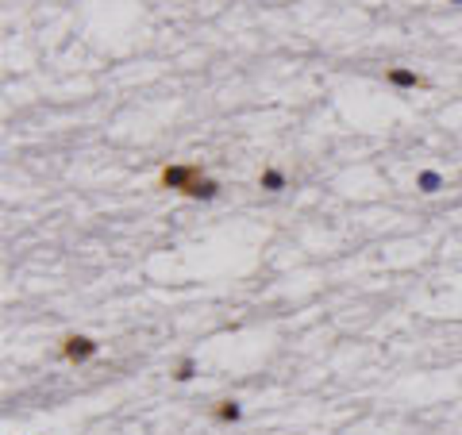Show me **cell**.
I'll list each match as a JSON object with an SVG mask.
<instances>
[{"label":"cell","instance_id":"cell-6","mask_svg":"<svg viewBox=\"0 0 462 435\" xmlns=\"http://www.w3.org/2000/svg\"><path fill=\"white\" fill-rule=\"evenodd\" d=\"M289 182H285V169L281 166H262L258 169V189H266V193H281Z\"/></svg>","mask_w":462,"mask_h":435},{"label":"cell","instance_id":"cell-2","mask_svg":"<svg viewBox=\"0 0 462 435\" xmlns=\"http://www.w3.org/2000/svg\"><path fill=\"white\" fill-rule=\"evenodd\" d=\"M97 355H100V343L93 335H65L58 343V358L62 362H73V366L89 362V358H97Z\"/></svg>","mask_w":462,"mask_h":435},{"label":"cell","instance_id":"cell-7","mask_svg":"<svg viewBox=\"0 0 462 435\" xmlns=\"http://www.w3.org/2000/svg\"><path fill=\"white\" fill-rule=\"evenodd\" d=\"M169 377H174L177 385H185V382H193L196 377V358L193 355H185V358H177L174 362V370H169Z\"/></svg>","mask_w":462,"mask_h":435},{"label":"cell","instance_id":"cell-4","mask_svg":"<svg viewBox=\"0 0 462 435\" xmlns=\"http://www.w3.org/2000/svg\"><path fill=\"white\" fill-rule=\"evenodd\" d=\"M209 420L212 424H239L243 420V404L235 397H220V401L209 404Z\"/></svg>","mask_w":462,"mask_h":435},{"label":"cell","instance_id":"cell-9","mask_svg":"<svg viewBox=\"0 0 462 435\" xmlns=\"http://www.w3.org/2000/svg\"><path fill=\"white\" fill-rule=\"evenodd\" d=\"M451 4H462V0H451Z\"/></svg>","mask_w":462,"mask_h":435},{"label":"cell","instance_id":"cell-5","mask_svg":"<svg viewBox=\"0 0 462 435\" xmlns=\"http://www.w3.org/2000/svg\"><path fill=\"white\" fill-rule=\"evenodd\" d=\"M182 196L185 201H216V196H220V182H216V177H201V182L189 185Z\"/></svg>","mask_w":462,"mask_h":435},{"label":"cell","instance_id":"cell-3","mask_svg":"<svg viewBox=\"0 0 462 435\" xmlns=\"http://www.w3.org/2000/svg\"><path fill=\"white\" fill-rule=\"evenodd\" d=\"M385 85H393V89H428V78L416 70H409V65H389L385 70Z\"/></svg>","mask_w":462,"mask_h":435},{"label":"cell","instance_id":"cell-8","mask_svg":"<svg viewBox=\"0 0 462 435\" xmlns=\"http://www.w3.org/2000/svg\"><path fill=\"white\" fill-rule=\"evenodd\" d=\"M416 189H420V193H439V189H443V174H439V169H420V174H416Z\"/></svg>","mask_w":462,"mask_h":435},{"label":"cell","instance_id":"cell-1","mask_svg":"<svg viewBox=\"0 0 462 435\" xmlns=\"http://www.w3.org/2000/svg\"><path fill=\"white\" fill-rule=\"evenodd\" d=\"M201 177H209L201 162H169V166L158 169V189H169V193H177V196H182L185 189L196 185Z\"/></svg>","mask_w":462,"mask_h":435}]
</instances>
